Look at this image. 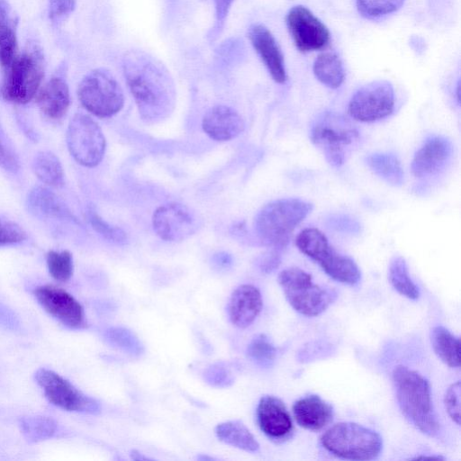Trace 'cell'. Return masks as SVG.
<instances>
[{"mask_svg": "<svg viewBox=\"0 0 461 461\" xmlns=\"http://www.w3.org/2000/svg\"><path fill=\"white\" fill-rule=\"evenodd\" d=\"M18 19L6 0H0V65L7 67L19 54L17 41Z\"/></svg>", "mask_w": 461, "mask_h": 461, "instance_id": "cell-24", "label": "cell"}, {"mask_svg": "<svg viewBox=\"0 0 461 461\" xmlns=\"http://www.w3.org/2000/svg\"><path fill=\"white\" fill-rule=\"evenodd\" d=\"M203 131L212 140L226 141L236 138L244 129L241 116L232 108L216 105L203 116Z\"/></svg>", "mask_w": 461, "mask_h": 461, "instance_id": "cell-20", "label": "cell"}, {"mask_svg": "<svg viewBox=\"0 0 461 461\" xmlns=\"http://www.w3.org/2000/svg\"><path fill=\"white\" fill-rule=\"evenodd\" d=\"M87 218L93 229L106 240L115 243H123L127 240L122 229L111 226L93 210L87 212Z\"/></svg>", "mask_w": 461, "mask_h": 461, "instance_id": "cell-38", "label": "cell"}, {"mask_svg": "<svg viewBox=\"0 0 461 461\" xmlns=\"http://www.w3.org/2000/svg\"><path fill=\"white\" fill-rule=\"evenodd\" d=\"M44 73V56L41 47L35 42L28 43L23 51L4 68L1 97L14 104L29 103L39 91Z\"/></svg>", "mask_w": 461, "mask_h": 461, "instance_id": "cell-4", "label": "cell"}, {"mask_svg": "<svg viewBox=\"0 0 461 461\" xmlns=\"http://www.w3.org/2000/svg\"><path fill=\"white\" fill-rule=\"evenodd\" d=\"M452 144L443 136L428 139L415 153L411 161L412 174L419 178L432 176L439 173L449 161Z\"/></svg>", "mask_w": 461, "mask_h": 461, "instance_id": "cell-17", "label": "cell"}, {"mask_svg": "<svg viewBox=\"0 0 461 461\" xmlns=\"http://www.w3.org/2000/svg\"><path fill=\"white\" fill-rule=\"evenodd\" d=\"M34 378L45 397L53 405L75 412L97 414L101 405L95 399L85 394L59 374L48 368H39Z\"/></svg>", "mask_w": 461, "mask_h": 461, "instance_id": "cell-11", "label": "cell"}, {"mask_svg": "<svg viewBox=\"0 0 461 461\" xmlns=\"http://www.w3.org/2000/svg\"><path fill=\"white\" fill-rule=\"evenodd\" d=\"M0 328L11 331L21 330V322L16 314L3 303H0Z\"/></svg>", "mask_w": 461, "mask_h": 461, "instance_id": "cell-44", "label": "cell"}, {"mask_svg": "<svg viewBox=\"0 0 461 461\" xmlns=\"http://www.w3.org/2000/svg\"><path fill=\"white\" fill-rule=\"evenodd\" d=\"M131 456L134 460H149L150 459L149 457L143 456L141 453L138 452L137 450H132L131 452Z\"/></svg>", "mask_w": 461, "mask_h": 461, "instance_id": "cell-46", "label": "cell"}, {"mask_svg": "<svg viewBox=\"0 0 461 461\" xmlns=\"http://www.w3.org/2000/svg\"><path fill=\"white\" fill-rule=\"evenodd\" d=\"M388 279L400 294L411 300L420 297L419 288L411 278L407 263L403 258L394 257L390 261Z\"/></svg>", "mask_w": 461, "mask_h": 461, "instance_id": "cell-31", "label": "cell"}, {"mask_svg": "<svg viewBox=\"0 0 461 461\" xmlns=\"http://www.w3.org/2000/svg\"><path fill=\"white\" fill-rule=\"evenodd\" d=\"M26 206L32 215L40 219L77 222V219L61 198L43 186H35L28 193Z\"/></svg>", "mask_w": 461, "mask_h": 461, "instance_id": "cell-22", "label": "cell"}, {"mask_svg": "<svg viewBox=\"0 0 461 461\" xmlns=\"http://www.w3.org/2000/svg\"><path fill=\"white\" fill-rule=\"evenodd\" d=\"M104 338L111 347L127 355L139 357L144 352V347L139 338L126 328H108L104 332Z\"/></svg>", "mask_w": 461, "mask_h": 461, "instance_id": "cell-32", "label": "cell"}, {"mask_svg": "<svg viewBox=\"0 0 461 461\" xmlns=\"http://www.w3.org/2000/svg\"><path fill=\"white\" fill-rule=\"evenodd\" d=\"M20 430L29 443H37L54 437L58 423L52 418L32 415L21 417L18 420Z\"/></svg>", "mask_w": 461, "mask_h": 461, "instance_id": "cell-30", "label": "cell"}, {"mask_svg": "<svg viewBox=\"0 0 461 461\" xmlns=\"http://www.w3.org/2000/svg\"><path fill=\"white\" fill-rule=\"evenodd\" d=\"M277 280L289 304L304 316L320 315L338 297L333 288L313 283L312 276L299 267L284 269Z\"/></svg>", "mask_w": 461, "mask_h": 461, "instance_id": "cell-6", "label": "cell"}, {"mask_svg": "<svg viewBox=\"0 0 461 461\" xmlns=\"http://www.w3.org/2000/svg\"><path fill=\"white\" fill-rule=\"evenodd\" d=\"M296 246L303 254L318 263L330 278L349 285L360 281L361 273L355 261L333 249L320 230H303L296 238Z\"/></svg>", "mask_w": 461, "mask_h": 461, "instance_id": "cell-7", "label": "cell"}, {"mask_svg": "<svg viewBox=\"0 0 461 461\" xmlns=\"http://www.w3.org/2000/svg\"><path fill=\"white\" fill-rule=\"evenodd\" d=\"M368 167L386 183L399 186L403 183L404 174L398 158L390 153H374L366 158Z\"/></svg>", "mask_w": 461, "mask_h": 461, "instance_id": "cell-28", "label": "cell"}, {"mask_svg": "<svg viewBox=\"0 0 461 461\" xmlns=\"http://www.w3.org/2000/svg\"><path fill=\"white\" fill-rule=\"evenodd\" d=\"M328 222L329 226L337 231L354 234L360 230L359 223L347 215L331 216Z\"/></svg>", "mask_w": 461, "mask_h": 461, "instance_id": "cell-43", "label": "cell"}, {"mask_svg": "<svg viewBox=\"0 0 461 461\" xmlns=\"http://www.w3.org/2000/svg\"><path fill=\"white\" fill-rule=\"evenodd\" d=\"M322 447L332 455L348 460H373L383 447L381 436L355 422H339L321 437Z\"/></svg>", "mask_w": 461, "mask_h": 461, "instance_id": "cell-5", "label": "cell"}, {"mask_svg": "<svg viewBox=\"0 0 461 461\" xmlns=\"http://www.w3.org/2000/svg\"><path fill=\"white\" fill-rule=\"evenodd\" d=\"M430 342L438 357L450 367L460 366V341L443 326H436L430 331Z\"/></svg>", "mask_w": 461, "mask_h": 461, "instance_id": "cell-26", "label": "cell"}, {"mask_svg": "<svg viewBox=\"0 0 461 461\" xmlns=\"http://www.w3.org/2000/svg\"><path fill=\"white\" fill-rule=\"evenodd\" d=\"M233 1L234 0H213L215 21L214 25L208 35L211 41H215L221 33Z\"/></svg>", "mask_w": 461, "mask_h": 461, "instance_id": "cell-41", "label": "cell"}, {"mask_svg": "<svg viewBox=\"0 0 461 461\" xmlns=\"http://www.w3.org/2000/svg\"><path fill=\"white\" fill-rule=\"evenodd\" d=\"M257 420L261 431L275 442L288 439L294 432L293 421L285 403L273 395H264L259 400Z\"/></svg>", "mask_w": 461, "mask_h": 461, "instance_id": "cell-16", "label": "cell"}, {"mask_svg": "<svg viewBox=\"0 0 461 461\" xmlns=\"http://www.w3.org/2000/svg\"><path fill=\"white\" fill-rule=\"evenodd\" d=\"M26 239L27 233L19 224L0 217V246L19 244Z\"/></svg>", "mask_w": 461, "mask_h": 461, "instance_id": "cell-39", "label": "cell"}, {"mask_svg": "<svg viewBox=\"0 0 461 461\" xmlns=\"http://www.w3.org/2000/svg\"><path fill=\"white\" fill-rule=\"evenodd\" d=\"M77 96L86 110L101 118L114 115L124 104L120 84L104 68L92 70L83 77L78 85Z\"/></svg>", "mask_w": 461, "mask_h": 461, "instance_id": "cell-9", "label": "cell"}, {"mask_svg": "<svg viewBox=\"0 0 461 461\" xmlns=\"http://www.w3.org/2000/svg\"><path fill=\"white\" fill-rule=\"evenodd\" d=\"M311 140L333 167H340L359 132L344 116L326 112L318 116L311 128Z\"/></svg>", "mask_w": 461, "mask_h": 461, "instance_id": "cell-8", "label": "cell"}, {"mask_svg": "<svg viewBox=\"0 0 461 461\" xmlns=\"http://www.w3.org/2000/svg\"><path fill=\"white\" fill-rule=\"evenodd\" d=\"M286 25L294 45L302 52L321 50L330 42L329 29L305 6L292 7L286 15Z\"/></svg>", "mask_w": 461, "mask_h": 461, "instance_id": "cell-14", "label": "cell"}, {"mask_svg": "<svg viewBox=\"0 0 461 461\" xmlns=\"http://www.w3.org/2000/svg\"><path fill=\"white\" fill-rule=\"evenodd\" d=\"M313 73L321 84L333 89L339 87L345 77L342 61L333 52H324L317 57Z\"/></svg>", "mask_w": 461, "mask_h": 461, "instance_id": "cell-29", "label": "cell"}, {"mask_svg": "<svg viewBox=\"0 0 461 461\" xmlns=\"http://www.w3.org/2000/svg\"><path fill=\"white\" fill-rule=\"evenodd\" d=\"M203 379L212 386L225 388L234 383V375L225 364L215 363L204 370Z\"/></svg>", "mask_w": 461, "mask_h": 461, "instance_id": "cell-37", "label": "cell"}, {"mask_svg": "<svg viewBox=\"0 0 461 461\" xmlns=\"http://www.w3.org/2000/svg\"><path fill=\"white\" fill-rule=\"evenodd\" d=\"M276 348L265 334L255 336L248 345L249 359L261 367H269L276 357Z\"/></svg>", "mask_w": 461, "mask_h": 461, "instance_id": "cell-33", "label": "cell"}, {"mask_svg": "<svg viewBox=\"0 0 461 461\" xmlns=\"http://www.w3.org/2000/svg\"><path fill=\"white\" fill-rule=\"evenodd\" d=\"M404 0H356L359 14L367 19H378L397 11Z\"/></svg>", "mask_w": 461, "mask_h": 461, "instance_id": "cell-35", "label": "cell"}, {"mask_svg": "<svg viewBox=\"0 0 461 461\" xmlns=\"http://www.w3.org/2000/svg\"><path fill=\"white\" fill-rule=\"evenodd\" d=\"M50 275L59 282L68 281L74 271L73 257L68 250H50L46 256Z\"/></svg>", "mask_w": 461, "mask_h": 461, "instance_id": "cell-34", "label": "cell"}, {"mask_svg": "<svg viewBox=\"0 0 461 461\" xmlns=\"http://www.w3.org/2000/svg\"><path fill=\"white\" fill-rule=\"evenodd\" d=\"M394 108V91L392 84L376 80L359 88L351 97L348 112L356 121L375 122L390 115Z\"/></svg>", "mask_w": 461, "mask_h": 461, "instance_id": "cell-12", "label": "cell"}, {"mask_svg": "<svg viewBox=\"0 0 461 461\" xmlns=\"http://www.w3.org/2000/svg\"><path fill=\"white\" fill-rule=\"evenodd\" d=\"M66 140L69 153L80 165L93 167L101 162L105 151V138L90 116L76 113L68 123Z\"/></svg>", "mask_w": 461, "mask_h": 461, "instance_id": "cell-10", "label": "cell"}, {"mask_svg": "<svg viewBox=\"0 0 461 461\" xmlns=\"http://www.w3.org/2000/svg\"><path fill=\"white\" fill-rule=\"evenodd\" d=\"M35 176L45 185L60 187L64 185V170L59 158L51 151H39L32 159Z\"/></svg>", "mask_w": 461, "mask_h": 461, "instance_id": "cell-27", "label": "cell"}, {"mask_svg": "<svg viewBox=\"0 0 461 461\" xmlns=\"http://www.w3.org/2000/svg\"><path fill=\"white\" fill-rule=\"evenodd\" d=\"M282 250L272 249L271 251L267 252L259 258L258 267L266 273L271 272L276 269L281 260L280 252Z\"/></svg>", "mask_w": 461, "mask_h": 461, "instance_id": "cell-45", "label": "cell"}, {"mask_svg": "<svg viewBox=\"0 0 461 461\" xmlns=\"http://www.w3.org/2000/svg\"><path fill=\"white\" fill-rule=\"evenodd\" d=\"M76 0H50L49 17L53 23L64 21L74 11Z\"/></svg>", "mask_w": 461, "mask_h": 461, "instance_id": "cell-42", "label": "cell"}, {"mask_svg": "<svg viewBox=\"0 0 461 461\" xmlns=\"http://www.w3.org/2000/svg\"><path fill=\"white\" fill-rule=\"evenodd\" d=\"M197 459L202 460V461H204V460H213L214 458H213V457H211V456H203V455H202V456H199L197 457Z\"/></svg>", "mask_w": 461, "mask_h": 461, "instance_id": "cell-47", "label": "cell"}, {"mask_svg": "<svg viewBox=\"0 0 461 461\" xmlns=\"http://www.w3.org/2000/svg\"><path fill=\"white\" fill-rule=\"evenodd\" d=\"M0 167L5 171L16 174L21 169V163L16 149L7 133L0 125Z\"/></svg>", "mask_w": 461, "mask_h": 461, "instance_id": "cell-36", "label": "cell"}, {"mask_svg": "<svg viewBox=\"0 0 461 461\" xmlns=\"http://www.w3.org/2000/svg\"><path fill=\"white\" fill-rule=\"evenodd\" d=\"M444 404L447 414L456 424H460V382L449 385L444 396Z\"/></svg>", "mask_w": 461, "mask_h": 461, "instance_id": "cell-40", "label": "cell"}, {"mask_svg": "<svg viewBox=\"0 0 461 461\" xmlns=\"http://www.w3.org/2000/svg\"><path fill=\"white\" fill-rule=\"evenodd\" d=\"M294 417L303 429L318 431L333 419L332 406L317 394H308L298 399L293 405Z\"/></svg>", "mask_w": 461, "mask_h": 461, "instance_id": "cell-23", "label": "cell"}, {"mask_svg": "<svg viewBox=\"0 0 461 461\" xmlns=\"http://www.w3.org/2000/svg\"><path fill=\"white\" fill-rule=\"evenodd\" d=\"M217 438L225 444L245 450L257 452L259 444L250 430L240 420H229L215 428Z\"/></svg>", "mask_w": 461, "mask_h": 461, "instance_id": "cell-25", "label": "cell"}, {"mask_svg": "<svg viewBox=\"0 0 461 461\" xmlns=\"http://www.w3.org/2000/svg\"><path fill=\"white\" fill-rule=\"evenodd\" d=\"M393 383L399 407L410 423L428 436L438 435L440 424L429 381L415 370L397 366L393 371Z\"/></svg>", "mask_w": 461, "mask_h": 461, "instance_id": "cell-2", "label": "cell"}, {"mask_svg": "<svg viewBox=\"0 0 461 461\" xmlns=\"http://www.w3.org/2000/svg\"><path fill=\"white\" fill-rule=\"evenodd\" d=\"M33 294L41 307L64 326L79 330L86 327L81 303L69 293L51 285L37 286Z\"/></svg>", "mask_w": 461, "mask_h": 461, "instance_id": "cell-15", "label": "cell"}, {"mask_svg": "<svg viewBox=\"0 0 461 461\" xmlns=\"http://www.w3.org/2000/svg\"><path fill=\"white\" fill-rule=\"evenodd\" d=\"M260 291L252 285H242L231 294L227 312L230 322L238 328H247L256 320L262 310Z\"/></svg>", "mask_w": 461, "mask_h": 461, "instance_id": "cell-19", "label": "cell"}, {"mask_svg": "<svg viewBox=\"0 0 461 461\" xmlns=\"http://www.w3.org/2000/svg\"><path fill=\"white\" fill-rule=\"evenodd\" d=\"M122 68L141 116L154 121L168 114L175 103V86L160 60L145 51L131 50L123 57Z\"/></svg>", "mask_w": 461, "mask_h": 461, "instance_id": "cell-1", "label": "cell"}, {"mask_svg": "<svg viewBox=\"0 0 461 461\" xmlns=\"http://www.w3.org/2000/svg\"><path fill=\"white\" fill-rule=\"evenodd\" d=\"M312 204L288 198L265 205L255 220V231L259 241L271 249L283 250L295 227L312 212Z\"/></svg>", "mask_w": 461, "mask_h": 461, "instance_id": "cell-3", "label": "cell"}, {"mask_svg": "<svg viewBox=\"0 0 461 461\" xmlns=\"http://www.w3.org/2000/svg\"><path fill=\"white\" fill-rule=\"evenodd\" d=\"M152 223L155 232L162 240L181 241L197 231L201 220L188 206L169 203L155 211Z\"/></svg>", "mask_w": 461, "mask_h": 461, "instance_id": "cell-13", "label": "cell"}, {"mask_svg": "<svg viewBox=\"0 0 461 461\" xmlns=\"http://www.w3.org/2000/svg\"><path fill=\"white\" fill-rule=\"evenodd\" d=\"M34 98L41 113L51 121L63 118L70 104L68 86L59 76L51 77L40 87Z\"/></svg>", "mask_w": 461, "mask_h": 461, "instance_id": "cell-21", "label": "cell"}, {"mask_svg": "<svg viewBox=\"0 0 461 461\" xmlns=\"http://www.w3.org/2000/svg\"><path fill=\"white\" fill-rule=\"evenodd\" d=\"M249 38L272 78L283 84L286 80L284 57L270 31L264 25L257 23L249 29Z\"/></svg>", "mask_w": 461, "mask_h": 461, "instance_id": "cell-18", "label": "cell"}]
</instances>
